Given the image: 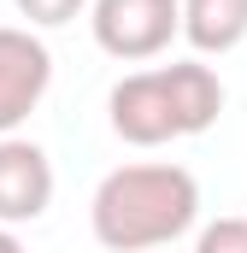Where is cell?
Masks as SVG:
<instances>
[{
	"instance_id": "obj_8",
	"label": "cell",
	"mask_w": 247,
	"mask_h": 253,
	"mask_svg": "<svg viewBox=\"0 0 247 253\" xmlns=\"http://www.w3.org/2000/svg\"><path fill=\"white\" fill-rule=\"evenodd\" d=\"M12 6H18L30 24H41V30H59V24H71V18H77L88 0H12Z\"/></svg>"
},
{
	"instance_id": "obj_9",
	"label": "cell",
	"mask_w": 247,
	"mask_h": 253,
	"mask_svg": "<svg viewBox=\"0 0 247 253\" xmlns=\"http://www.w3.org/2000/svg\"><path fill=\"white\" fill-rule=\"evenodd\" d=\"M0 253H24V242H18V236H12L6 224H0Z\"/></svg>"
},
{
	"instance_id": "obj_7",
	"label": "cell",
	"mask_w": 247,
	"mask_h": 253,
	"mask_svg": "<svg viewBox=\"0 0 247 253\" xmlns=\"http://www.w3.org/2000/svg\"><path fill=\"white\" fill-rule=\"evenodd\" d=\"M194 253H247V218H218L200 230Z\"/></svg>"
},
{
	"instance_id": "obj_1",
	"label": "cell",
	"mask_w": 247,
	"mask_h": 253,
	"mask_svg": "<svg viewBox=\"0 0 247 253\" xmlns=\"http://www.w3.org/2000/svg\"><path fill=\"white\" fill-rule=\"evenodd\" d=\"M200 218V183L183 165H118L88 200L94 242L112 253H147L177 242Z\"/></svg>"
},
{
	"instance_id": "obj_6",
	"label": "cell",
	"mask_w": 247,
	"mask_h": 253,
	"mask_svg": "<svg viewBox=\"0 0 247 253\" xmlns=\"http://www.w3.org/2000/svg\"><path fill=\"white\" fill-rule=\"evenodd\" d=\"M183 36L194 53H230L247 42V0H183Z\"/></svg>"
},
{
	"instance_id": "obj_5",
	"label": "cell",
	"mask_w": 247,
	"mask_h": 253,
	"mask_svg": "<svg viewBox=\"0 0 247 253\" xmlns=\"http://www.w3.org/2000/svg\"><path fill=\"white\" fill-rule=\"evenodd\" d=\"M53 200V165L36 141L0 135V224H36Z\"/></svg>"
},
{
	"instance_id": "obj_2",
	"label": "cell",
	"mask_w": 247,
	"mask_h": 253,
	"mask_svg": "<svg viewBox=\"0 0 247 253\" xmlns=\"http://www.w3.org/2000/svg\"><path fill=\"white\" fill-rule=\"evenodd\" d=\"M112 129L129 147H165L177 135H200L218 124L224 112V83L218 71L200 59L183 65H159V71H135L106 94Z\"/></svg>"
},
{
	"instance_id": "obj_4",
	"label": "cell",
	"mask_w": 247,
	"mask_h": 253,
	"mask_svg": "<svg viewBox=\"0 0 247 253\" xmlns=\"http://www.w3.org/2000/svg\"><path fill=\"white\" fill-rule=\"evenodd\" d=\"M47 83H53V53H47V42L30 36V30L0 24V135H12V129L41 106Z\"/></svg>"
},
{
	"instance_id": "obj_3",
	"label": "cell",
	"mask_w": 247,
	"mask_h": 253,
	"mask_svg": "<svg viewBox=\"0 0 247 253\" xmlns=\"http://www.w3.org/2000/svg\"><path fill=\"white\" fill-rule=\"evenodd\" d=\"M100 53L112 59H153L183 36V0H94L88 12Z\"/></svg>"
}]
</instances>
